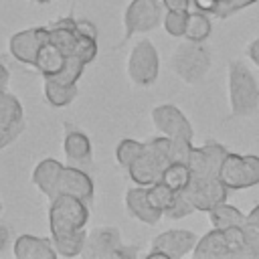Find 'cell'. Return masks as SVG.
<instances>
[{"label":"cell","instance_id":"cell-32","mask_svg":"<svg viewBox=\"0 0 259 259\" xmlns=\"http://www.w3.org/2000/svg\"><path fill=\"white\" fill-rule=\"evenodd\" d=\"M22 130H24V121H20V123H16V125H8V127L0 125V150L6 148L8 144H12V142L22 134Z\"/></svg>","mask_w":259,"mask_h":259},{"label":"cell","instance_id":"cell-31","mask_svg":"<svg viewBox=\"0 0 259 259\" xmlns=\"http://www.w3.org/2000/svg\"><path fill=\"white\" fill-rule=\"evenodd\" d=\"M245 259H259V227L245 225Z\"/></svg>","mask_w":259,"mask_h":259},{"label":"cell","instance_id":"cell-24","mask_svg":"<svg viewBox=\"0 0 259 259\" xmlns=\"http://www.w3.org/2000/svg\"><path fill=\"white\" fill-rule=\"evenodd\" d=\"M190 178H192V172L186 162H172L162 174V182H166L170 188H174L178 192H182L188 186Z\"/></svg>","mask_w":259,"mask_h":259},{"label":"cell","instance_id":"cell-14","mask_svg":"<svg viewBox=\"0 0 259 259\" xmlns=\"http://www.w3.org/2000/svg\"><path fill=\"white\" fill-rule=\"evenodd\" d=\"M42 40H45V26H34V28H26V30L12 34L8 49L16 61L34 67V61H36Z\"/></svg>","mask_w":259,"mask_h":259},{"label":"cell","instance_id":"cell-20","mask_svg":"<svg viewBox=\"0 0 259 259\" xmlns=\"http://www.w3.org/2000/svg\"><path fill=\"white\" fill-rule=\"evenodd\" d=\"M63 152L71 166L87 168L91 164V142L83 132L69 130L63 140Z\"/></svg>","mask_w":259,"mask_h":259},{"label":"cell","instance_id":"cell-7","mask_svg":"<svg viewBox=\"0 0 259 259\" xmlns=\"http://www.w3.org/2000/svg\"><path fill=\"white\" fill-rule=\"evenodd\" d=\"M138 251L121 243V235L115 227H97L87 233L85 249L81 255L91 259H111V257H134Z\"/></svg>","mask_w":259,"mask_h":259},{"label":"cell","instance_id":"cell-10","mask_svg":"<svg viewBox=\"0 0 259 259\" xmlns=\"http://www.w3.org/2000/svg\"><path fill=\"white\" fill-rule=\"evenodd\" d=\"M198 243V237L192 231L184 229H172L164 231L152 241V249L148 257H162V259H178L186 253H190Z\"/></svg>","mask_w":259,"mask_h":259},{"label":"cell","instance_id":"cell-19","mask_svg":"<svg viewBox=\"0 0 259 259\" xmlns=\"http://www.w3.org/2000/svg\"><path fill=\"white\" fill-rule=\"evenodd\" d=\"M14 255L18 259H55L59 251L53 245V239L20 235L14 241Z\"/></svg>","mask_w":259,"mask_h":259},{"label":"cell","instance_id":"cell-9","mask_svg":"<svg viewBox=\"0 0 259 259\" xmlns=\"http://www.w3.org/2000/svg\"><path fill=\"white\" fill-rule=\"evenodd\" d=\"M182 194L194 204L196 210L208 212L221 202H227L229 188L223 184V180L217 178H190L188 186L182 190Z\"/></svg>","mask_w":259,"mask_h":259},{"label":"cell","instance_id":"cell-17","mask_svg":"<svg viewBox=\"0 0 259 259\" xmlns=\"http://www.w3.org/2000/svg\"><path fill=\"white\" fill-rule=\"evenodd\" d=\"M63 164L55 158H45L36 164V168L32 170V182L38 186V190L49 198L55 200L59 196V182H61V172H63Z\"/></svg>","mask_w":259,"mask_h":259},{"label":"cell","instance_id":"cell-3","mask_svg":"<svg viewBox=\"0 0 259 259\" xmlns=\"http://www.w3.org/2000/svg\"><path fill=\"white\" fill-rule=\"evenodd\" d=\"M192 255L196 259H245V225L208 231L202 239H198L196 247L192 249Z\"/></svg>","mask_w":259,"mask_h":259},{"label":"cell","instance_id":"cell-38","mask_svg":"<svg viewBox=\"0 0 259 259\" xmlns=\"http://www.w3.org/2000/svg\"><path fill=\"white\" fill-rule=\"evenodd\" d=\"M34 2H38V4H45V2H51V0H34Z\"/></svg>","mask_w":259,"mask_h":259},{"label":"cell","instance_id":"cell-18","mask_svg":"<svg viewBox=\"0 0 259 259\" xmlns=\"http://www.w3.org/2000/svg\"><path fill=\"white\" fill-rule=\"evenodd\" d=\"M67 55L47 36V26H45V40L38 49L36 61H34V69L42 75V77H55L63 71L65 63H67Z\"/></svg>","mask_w":259,"mask_h":259},{"label":"cell","instance_id":"cell-29","mask_svg":"<svg viewBox=\"0 0 259 259\" xmlns=\"http://www.w3.org/2000/svg\"><path fill=\"white\" fill-rule=\"evenodd\" d=\"M194 210H196V208H194V204H192V202H190L182 192H178L176 200L172 202V206H170L164 214H166L168 219H174V221H176V219H184V217H188V214H190V212H194Z\"/></svg>","mask_w":259,"mask_h":259},{"label":"cell","instance_id":"cell-12","mask_svg":"<svg viewBox=\"0 0 259 259\" xmlns=\"http://www.w3.org/2000/svg\"><path fill=\"white\" fill-rule=\"evenodd\" d=\"M227 154L229 150L214 140H208L200 148H192L190 158H188L192 178H217Z\"/></svg>","mask_w":259,"mask_h":259},{"label":"cell","instance_id":"cell-39","mask_svg":"<svg viewBox=\"0 0 259 259\" xmlns=\"http://www.w3.org/2000/svg\"><path fill=\"white\" fill-rule=\"evenodd\" d=\"M0 212H2V202H0Z\"/></svg>","mask_w":259,"mask_h":259},{"label":"cell","instance_id":"cell-26","mask_svg":"<svg viewBox=\"0 0 259 259\" xmlns=\"http://www.w3.org/2000/svg\"><path fill=\"white\" fill-rule=\"evenodd\" d=\"M176 196H178V190H174V188H170L166 182H154L152 186H148V198H150V202L158 208V210H162V212H166L170 206H172V202L176 200Z\"/></svg>","mask_w":259,"mask_h":259},{"label":"cell","instance_id":"cell-23","mask_svg":"<svg viewBox=\"0 0 259 259\" xmlns=\"http://www.w3.org/2000/svg\"><path fill=\"white\" fill-rule=\"evenodd\" d=\"M20 121H24L20 101L12 93H6V89L0 91V125L8 127V125H16Z\"/></svg>","mask_w":259,"mask_h":259},{"label":"cell","instance_id":"cell-27","mask_svg":"<svg viewBox=\"0 0 259 259\" xmlns=\"http://www.w3.org/2000/svg\"><path fill=\"white\" fill-rule=\"evenodd\" d=\"M144 146H146V144H142V142H138V140H132V138L121 140V142L117 144V148H115V158H117V162L127 170V168L140 158V154L144 152Z\"/></svg>","mask_w":259,"mask_h":259},{"label":"cell","instance_id":"cell-6","mask_svg":"<svg viewBox=\"0 0 259 259\" xmlns=\"http://www.w3.org/2000/svg\"><path fill=\"white\" fill-rule=\"evenodd\" d=\"M219 178L229 190H241L259 184V156H241L229 152L221 164Z\"/></svg>","mask_w":259,"mask_h":259},{"label":"cell","instance_id":"cell-22","mask_svg":"<svg viewBox=\"0 0 259 259\" xmlns=\"http://www.w3.org/2000/svg\"><path fill=\"white\" fill-rule=\"evenodd\" d=\"M208 219H210V225L214 229H229V227L245 225V214L237 206H231L227 202H221L214 208H210Z\"/></svg>","mask_w":259,"mask_h":259},{"label":"cell","instance_id":"cell-4","mask_svg":"<svg viewBox=\"0 0 259 259\" xmlns=\"http://www.w3.org/2000/svg\"><path fill=\"white\" fill-rule=\"evenodd\" d=\"M229 105L233 115H253L259 107V85L241 61L229 63Z\"/></svg>","mask_w":259,"mask_h":259},{"label":"cell","instance_id":"cell-30","mask_svg":"<svg viewBox=\"0 0 259 259\" xmlns=\"http://www.w3.org/2000/svg\"><path fill=\"white\" fill-rule=\"evenodd\" d=\"M255 2H257V0H221L219 6L212 10V14L219 16V18H229L231 14H235V12H239V10L247 8V6H251V4H255Z\"/></svg>","mask_w":259,"mask_h":259},{"label":"cell","instance_id":"cell-25","mask_svg":"<svg viewBox=\"0 0 259 259\" xmlns=\"http://www.w3.org/2000/svg\"><path fill=\"white\" fill-rule=\"evenodd\" d=\"M210 34V20L206 16V12L198 10V12H190L188 16V24H186V40H194V42H202L206 40Z\"/></svg>","mask_w":259,"mask_h":259},{"label":"cell","instance_id":"cell-13","mask_svg":"<svg viewBox=\"0 0 259 259\" xmlns=\"http://www.w3.org/2000/svg\"><path fill=\"white\" fill-rule=\"evenodd\" d=\"M152 121L156 130L162 132V136H168L172 140H188L192 142V125L186 119V115L176 105H158L152 109Z\"/></svg>","mask_w":259,"mask_h":259},{"label":"cell","instance_id":"cell-36","mask_svg":"<svg viewBox=\"0 0 259 259\" xmlns=\"http://www.w3.org/2000/svg\"><path fill=\"white\" fill-rule=\"evenodd\" d=\"M8 79H10V75H8V69L2 65V61H0V91H4L6 89V85H8Z\"/></svg>","mask_w":259,"mask_h":259},{"label":"cell","instance_id":"cell-1","mask_svg":"<svg viewBox=\"0 0 259 259\" xmlns=\"http://www.w3.org/2000/svg\"><path fill=\"white\" fill-rule=\"evenodd\" d=\"M89 219V204L73 194H59L49 206V229L51 239L59 255L75 257L85 249L87 233L85 225Z\"/></svg>","mask_w":259,"mask_h":259},{"label":"cell","instance_id":"cell-16","mask_svg":"<svg viewBox=\"0 0 259 259\" xmlns=\"http://www.w3.org/2000/svg\"><path fill=\"white\" fill-rule=\"evenodd\" d=\"M125 208L134 219H138V221H142L146 225H156L164 214L162 210H158L150 202L148 186H140V184L125 192Z\"/></svg>","mask_w":259,"mask_h":259},{"label":"cell","instance_id":"cell-2","mask_svg":"<svg viewBox=\"0 0 259 259\" xmlns=\"http://www.w3.org/2000/svg\"><path fill=\"white\" fill-rule=\"evenodd\" d=\"M192 142L188 140H172L168 136H160L150 140L144 146L140 158L127 168L130 178L140 186H152L162 180L164 170L172 162H186L192 152Z\"/></svg>","mask_w":259,"mask_h":259},{"label":"cell","instance_id":"cell-15","mask_svg":"<svg viewBox=\"0 0 259 259\" xmlns=\"http://www.w3.org/2000/svg\"><path fill=\"white\" fill-rule=\"evenodd\" d=\"M93 180L89 178V174L79 168V166H65L61 172V182H59V194H73L83 198L87 204L93 200Z\"/></svg>","mask_w":259,"mask_h":259},{"label":"cell","instance_id":"cell-34","mask_svg":"<svg viewBox=\"0 0 259 259\" xmlns=\"http://www.w3.org/2000/svg\"><path fill=\"white\" fill-rule=\"evenodd\" d=\"M247 55H249V59L259 67V38H255V40L247 47Z\"/></svg>","mask_w":259,"mask_h":259},{"label":"cell","instance_id":"cell-28","mask_svg":"<svg viewBox=\"0 0 259 259\" xmlns=\"http://www.w3.org/2000/svg\"><path fill=\"white\" fill-rule=\"evenodd\" d=\"M190 12H180V10H168L164 16V28L170 36H184L186 24H188Z\"/></svg>","mask_w":259,"mask_h":259},{"label":"cell","instance_id":"cell-5","mask_svg":"<svg viewBox=\"0 0 259 259\" xmlns=\"http://www.w3.org/2000/svg\"><path fill=\"white\" fill-rule=\"evenodd\" d=\"M170 67L184 83H198L210 69V55L200 42L186 40L176 47Z\"/></svg>","mask_w":259,"mask_h":259},{"label":"cell","instance_id":"cell-8","mask_svg":"<svg viewBox=\"0 0 259 259\" xmlns=\"http://www.w3.org/2000/svg\"><path fill=\"white\" fill-rule=\"evenodd\" d=\"M127 77L136 83V85H152L158 79V71H160V59H158V51L156 47L144 38L140 42L134 45L130 57H127V65H125Z\"/></svg>","mask_w":259,"mask_h":259},{"label":"cell","instance_id":"cell-35","mask_svg":"<svg viewBox=\"0 0 259 259\" xmlns=\"http://www.w3.org/2000/svg\"><path fill=\"white\" fill-rule=\"evenodd\" d=\"M245 225H249V227H259V204H257L249 214H245Z\"/></svg>","mask_w":259,"mask_h":259},{"label":"cell","instance_id":"cell-21","mask_svg":"<svg viewBox=\"0 0 259 259\" xmlns=\"http://www.w3.org/2000/svg\"><path fill=\"white\" fill-rule=\"evenodd\" d=\"M77 85H63V83H57L53 79H47L45 77V83H42V93H45V99L55 105V107H65L69 105L75 97H77Z\"/></svg>","mask_w":259,"mask_h":259},{"label":"cell","instance_id":"cell-11","mask_svg":"<svg viewBox=\"0 0 259 259\" xmlns=\"http://www.w3.org/2000/svg\"><path fill=\"white\" fill-rule=\"evenodd\" d=\"M162 20V6L160 0H132L123 14V28L125 34L148 32L156 28Z\"/></svg>","mask_w":259,"mask_h":259},{"label":"cell","instance_id":"cell-37","mask_svg":"<svg viewBox=\"0 0 259 259\" xmlns=\"http://www.w3.org/2000/svg\"><path fill=\"white\" fill-rule=\"evenodd\" d=\"M6 243H8V229L0 225V251L6 247Z\"/></svg>","mask_w":259,"mask_h":259},{"label":"cell","instance_id":"cell-33","mask_svg":"<svg viewBox=\"0 0 259 259\" xmlns=\"http://www.w3.org/2000/svg\"><path fill=\"white\" fill-rule=\"evenodd\" d=\"M190 2L192 0H162L166 10H180V12H188Z\"/></svg>","mask_w":259,"mask_h":259}]
</instances>
